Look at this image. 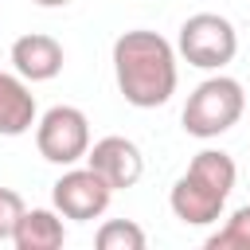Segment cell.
Returning a JSON list of instances; mask_svg holds the SVG:
<instances>
[{
	"label": "cell",
	"mask_w": 250,
	"mask_h": 250,
	"mask_svg": "<svg viewBox=\"0 0 250 250\" xmlns=\"http://www.w3.org/2000/svg\"><path fill=\"white\" fill-rule=\"evenodd\" d=\"M113 78L129 105L156 109L176 94V82H180L176 47L148 27L121 31L113 39Z\"/></svg>",
	"instance_id": "1"
},
{
	"label": "cell",
	"mask_w": 250,
	"mask_h": 250,
	"mask_svg": "<svg viewBox=\"0 0 250 250\" xmlns=\"http://www.w3.org/2000/svg\"><path fill=\"white\" fill-rule=\"evenodd\" d=\"M234 180H238V168H234L230 152H223V148L195 152L191 164H188V172L168 191L172 215L180 223H188V227L219 223V215L227 207V195L234 191Z\"/></svg>",
	"instance_id": "2"
},
{
	"label": "cell",
	"mask_w": 250,
	"mask_h": 250,
	"mask_svg": "<svg viewBox=\"0 0 250 250\" xmlns=\"http://www.w3.org/2000/svg\"><path fill=\"white\" fill-rule=\"evenodd\" d=\"M242 109H246L242 82L230 78V74H211L188 94V105H184L180 121H184V133H191L199 141H211V137H223L227 129H234Z\"/></svg>",
	"instance_id": "3"
},
{
	"label": "cell",
	"mask_w": 250,
	"mask_h": 250,
	"mask_svg": "<svg viewBox=\"0 0 250 250\" xmlns=\"http://www.w3.org/2000/svg\"><path fill=\"white\" fill-rule=\"evenodd\" d=\"M176 55L188 66L199 70H223L234 55H238V31L227 16L219 12H195L180 23V39H176Z\"/></svg>",
	"instance_id": "4"
},
{
	"label": "cell",
	"mask_w": 250,
	"mask_h": 250,
	"mask_svg": "<svg viewBox=\"0 0 250 250\" xmlns=\"http://www.w3.org/2000/svg\"><path fill=\"white\" fill-rule=\"evenodd\" d=\"M35 148L47 164L70 168L90 152V121L78 105H51L35 121Z\"/></svg>",
	"instance_id": "5"
},
{
	"label": "cell",
	"mask_w": 250,
	"mask_h": 250,
	"mask_svg": "<svg viewBox=\"0 0 250 250\" xmlns=\"http://www.w3.org/2000/svg\"><path fill=\"white\" fill-rule=\"evenodd\" d=\"M113 199V188L86 164V168H66L55 184H51V203L62 219H74V223H90V219H102L105 207Z\"/></svg>",
	"instance_id": "6"
},
{
	"label": "cell",
	"mask_w": 250,
	"mask_h": 250,
	"mask_svg": "<svg viewBox=\"0 0 250 250\" xmlns=\"http://www.w3.org/2000/svg\"><path fill=\"white\" fill-rule=\"evenodd\" d=\"M86 164H90L113 191H125V188H133V184L145 176V156H141V148H137L129 137H117V133L94 141L90 152H86Z\"/></svg>",
	"instance_id": "7"
},
{
	"label": "cell",
	"mask_w": 250,
	"mask_h": 250,
	"mask_svg": "<svg viewBox=\"0 0 250 250\" xmlns=\"http://www.w3.org/2000/svg\"><path fill=\"white\" fill-rule=\"evenodd\" d=\"M62 62H66V59H62V43H59L55 35L27 31V35H20V39L12 43V66H16V74L27 78V82H51V78H59Z\"/></svg>",
	"instance_id": "8"
},
{
	"label": "cell",
	"mask_w": 250,
	"mask_h": 250,
	"mask_svg": "<svg viewBox=\"0 0 250 250\" xmlns=\"http://www.w3.org/2000/svg\"><path fill=\"white\" fill-rule=\"evenodd\" d=\"M35 121H39V109L27 78L0 70V137H23Z\"/></svg>",
	"instance_id": "9"
},
{
	"label": "cell",
	"mask_w": 250,
	"mask_h": 250,
	"mask_svg": "<svg viewBox=\"0 0 250 250\" xmlns=\"http://www.w3.org/2000/svg\"><path fill=\"white\" fill-rule=\"evenodd\" d=\"M62 238H66L62 215L51 211V207H31V211L20 215L16 234H12V246L16 250H59Z\"/></svg>",
	"instance_id": "10"
},
{
	"label": "cell",
	"mask_w": 250,
	"mask_h": 250,
	"mask_svg": "<svg viewBox=\"0 0 250 250\" xmlns=\"http://www.w3.org/2000/svg\"><path fill=\"white\" fill-rule=\"evenodd\" d=\"M94 242H98V250H145L148 238L133 219H109L98 227Z\"/></svg>",
	"instance_id": "11"
},
{
	"label": "cell",
	"mask_w": 250,
	"mask_h": 250,
	"mask_svg": "<svg viewBox=\"0 0 250 250\" xmlns=\"http://www.w3.org/2000/svg\"><path fill=\"white\" fill-rule=\"evenodd\" d=\"M207 250H250V203H242L227 227L207 238Z\"/></svg>",
	"instance_id": "12"
},
{
	"label": "cell",
	"mask_w": 250,
	"mask_h": 250,
	"mask_svg": "<svg viewBox=\"0 0 250 250\" xmlns=\"http://www.w3.org/2000/svg\"><path fill=\"white\" fill-rule=\"evenodd\" d=\"M27 207H23V199H20V191H12V188H0V242H12V234H16V223H20V215H23Z\"/></svg>",
	"instance_id": "13"
},
{
	"label": "cell",
	"mask_w": 250,
	"mask_h": 250,
	"mask_svg": "<svg viewBox=\"0 0 250 250\" xmlns=\"http://www.w3.org/2000/svg\"><path fill=\"white\" fill-rule=\"evenodd\" d=\"M31 4H39V8H66L70 0H31Z\"/></svg>",
	"instance_id": "14"
}]
</instances>
